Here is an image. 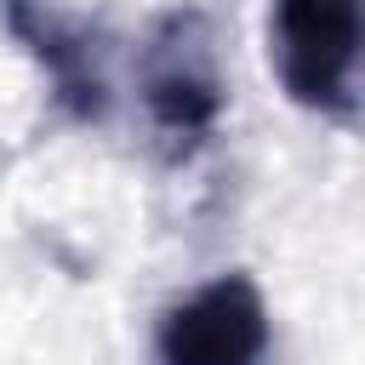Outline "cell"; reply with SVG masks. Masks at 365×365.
<instances>
[{
	"label": "cell",
	"mask_w": 365,
	"mask_h": 365,
	"mask_svg": "<svg viewBox=\"0 0 365 365\" xmlns=\"http://www.w3.org/2000/svg\"><path fill=\"white\" fill-rule=\"evenodd\" d=\"M137 91H143L148 131L171 165L194 160L211 143L228 91H222L211 23L200 6H177L148 29V40L137 51Z\"/></svg>",
	"instance_id": "6da1fadb"
},
{
	"label": "cell",
	"mask_w": 365,
	"mask_h": 365,
	"mask_svg": "<svg viewBox=\"0 0 365 365\" xmlns=\"http://www.w3.org/2000/svg\"><path fill=\"white\" fill-rule=\"evenodd\" d=\"M268 57L297 108L342 125L359 114V0H274Z\"/></svg>",
	"instance_id": "7a4b0ae2"
},
{
	"label": "cell",
	"mask_w": 365,
	"mask_h": 365,
	"mask_svg": "<svg viewBox=\"0 0 365 365\" xmlns=\"http://www.w3.org/2000/svg\"><path fill=\"white\" fill-rule=\"evenodd\" d=\"M268 302L251 274H217L154 325L160 365H262L268 359Z\"/></svg>",
	"instance_id": "3957f363"
},
{
	"label": "cell",
	"mask_w": 365,
	"mask_h": 365,
	"mask_svg": "<svg viewBox=\"0 0 365 365\" xmlns=\"http://www.w3.org/2000/svg\"><path fill=\"white\" fill-rule=\"evenodd\" d=\"M0 17H6V29L29 46V57L51 74L57 103H63L80 125H97V120L108 114V80H103V68H97V40H91L80 23L57 17L46 0H0Z\"/></svg>",
	"instance_id": "277c9868"
}]
</instances>
